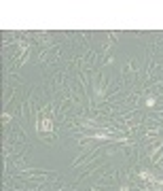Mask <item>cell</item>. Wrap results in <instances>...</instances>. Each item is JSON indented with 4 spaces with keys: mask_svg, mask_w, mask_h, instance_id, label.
I'll use <instances>...</instances> for the list:
<instances>
[{
    "mask_svg": "<svg viewBox=\"0 0 163 191\" xmlns=\"http://www.w3.org/2000/svg\"><path fill=\"white\" fill-rule=\"evenodd\" d=\"M119 191H129V187H127V185H121V187H119Z\"/></svg>",
    "mask_w": 163,
    "mask_h": 191,
    "instance_id": "3957f363",
    "label": "cell"
},
{
    "mask_svg": "<svg viewBox=\"0 0 163 191\" xmlns=\"http://www.w3.org/2000/svg\"><path fill=\"white\" fill-rule=\"evenodd\" d=\"M41 130H42V132H49V130H51V119H42Z\"/></svg>",
    "mask_w": 163,
    "mask_h": 191,
    "instance_id": "6da1fadb",
    "label": "cell"
},
{
    "mask_svg": "<svg viewBox=\"0 0 163 191\" xmlns=\"http://www.w3.org/2000/svg\"><path fill=\"white\" fill-rule=\"evenodd\" d=\"M2 121L9 123V121H11V113H4V115H2Z\"/></svg>",
    "mask_w": 163,
    "mask_h": 191,
    "instance_id": "7a4b0ae2",
    "label": "cell"
}]
</instances>
